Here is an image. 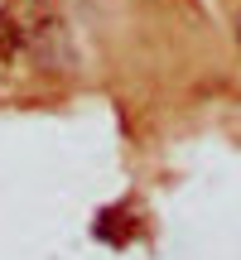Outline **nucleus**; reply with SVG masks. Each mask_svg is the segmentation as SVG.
Wrapping results in <instances>:
<instances>
[{
  "mask_svg": "<svg viewBox=\"0 0 241 260\" xmlns=\"http://www.w3.org/2000/svg\"><path fill=\"white\" fill-rule=\"evenodd\" d=\"M15 48H19V29H15L10 15H0V58H10Z\"/></svg>",
  "mask_w": 241,
  "mask_h": 260,
  "instance_id": "nucleus-1",
  "label": "nucleus"
}]
</instances>
